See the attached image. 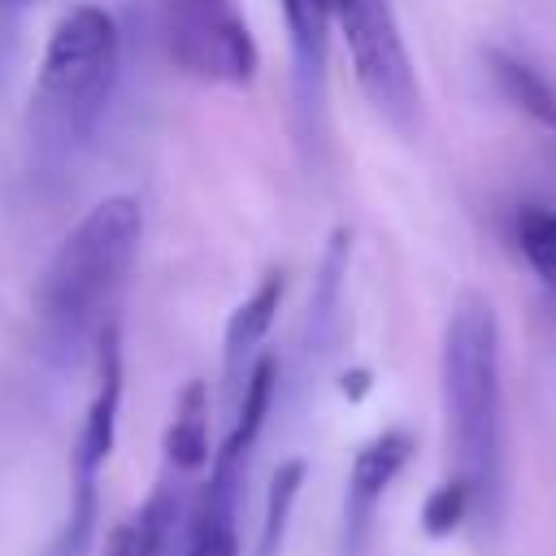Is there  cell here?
<instances>
[{"instance_id": "1", "label": "cell", "mask_w": 556, "mask_h": 556, "mask_svg": "<svg viewBox=\"0 0 556 556\" xmlns=\"http://www.w3.org/2000/svg\"><path fill=\"white\" fill-rule=\"evenodd\" d=\"M439 391L452 478L473 495V526L491 534L504 513V382H500V321L486 295L460 291L443 326Z\"/></svg>"}, {"instance_id": "2", "label": "cell", "mask_w": 556, "mask_h": 556, "mask_svg": "<svg viewBox=\"0 0 556 556\" xmlns=\"http://www.w3.org/2000/svg\"><path fill=\"white\" fill-rule=\"evenodd\" d=\"M117 65L122 35L109 9L74 4L52 26L26 109V148L39 169L56 174L87 152L113 100Z\"/></svg>"}, {"instance_id": "3", "label": "cell", "mask_w": 556, "mask_h": 556, "mask_svg": "<svg viewBox=\"0 0 556 556\" xmlns=\"http://www.w3.org/2000/svg\"><path fill=\"white\" fill-rule=\"evenodd\" d=\"M143 239V208L130 195H109L83 213V222L56 243L35 287V317L43 352L74 361L87 339L100 334L113 291L122 287Z\"/></svg>"}, {"instance_id": "4", "label": "cell", "mask_w": 556, "mask_h": 556, "mask_svg": "<svg viewBox=\"0 0 556 556\" xmlns=\"http://www.w3.org/2000/svg\"><path fill=\"white\" fill-rule=\"evenodd\" d=\"M330 9L356 87L395 130H408L421 113V87L391 0H330Z\"/></svg>"}, {"instance_id": "5", "label": "cell", "mask_w": 556, "mask_h": 556, "mask_svg": "<svg viewBox=\"0 0 556 556\" xmlns=\"http://www.w3.org/2000/svg\"><path fill=\"white\" fill-rule=\"evenodd\" d=\"M161 43L174 70L217 87H248L261 65L239 0H161Z\"/></svg>"}, {"instance_id": "6", "label": "cell", "mask_w": 556, "mask_h": 556, "mask_svg": "<svg viewBox=\"0 0 556 556\" xmlns=\"http://www.w3.org/2000/svg\"><path fill=\"white\" fill-rule=\"evenodd\" d=\"M408 456H413V434L400 426H391V430H382L356 447L352 469H348V491H343V552L348 556H361L369 526H374V513H378L387 486L408 465Z\"/></svg>"}, {"instance_id": "7", "label": "cell", "mask_w": 556, "mask_h": 556, "mask_svg": "<svg viewBox=\"0 0 556 556\" xmlns=\"http://www.w3.org/2000/svg\"><path fill=\"white\" fill-rule=\"evenodd\" d=\"M117 408H122V334L117 321H104L96 334V395L87 404L78 443H74V486H96L113 439H117Z\"/></svg>"}, {"instance_id": "8", "label": "cell", "mask_w": 556, "mask_h": 556, "mask_svg": "<svg viewBox=\"0 0 556 556\" xmlns=\"http://www.w3.org/2000/svg\"><path fill=\"white\" fill-rule=\"evenodd\" d=\"M282 4V22H287V39H291V65H295V91L300 104H317L321 96V74H326V39H330V22L334 9L330 0H278Z\"/></svg>"}, {"instance_id": "9", "label": "cell", "mask_w": 556, "mask_h": 556, "mask_svg": "<svg viewBox=\"0 0 556 556\" xmlns=\"http://www.w3.org/2000/svg\"><path fill=\"white\" fill-rule=\"evenodd\" d=\"M274 387H278V361L274 356H256L243 387H239V404H235V421H230V434L222 439L217 456H213V469H226V473H239L265 417H269V404H274Z\"/></svg>"}, {"instance_id": "10", "label": "cell", "mask_w": 556, "mask_h": 556, "mask_svg": "<svg viewBox=\"0 0 556 556\" xmlns=\"http://www.w3.org/2000/svg\"><path fill=\"white\" fill-rule=\"evenodd\" d=\"M282 269H269L261 282H256V291L230 313V321H226V339H222V356H226V378H230V387L239 391L243 387V365H248V356L261 348V339L269 334V326H274V317H278V304H282Z\"/></svg>"}, {"instance_id": "11", "label": "cell", "mask_w": 556, "mask_h": 556, "mask_svg": "<svg viewBox=\"0 0 556 556\" xmlns=\"http://www.w3.org/2000/svg\"><path fill=\"white\" fill-rule=\"evenodd\" d=\"M235 500H239V473L213 469L208 473V486L200 491V504L191 513L182 556H239Z\"/></svg>"}, {"instance_id": "12", "label": "cell", "mask_w": 556, "mask_h": 556, "mask_svg": "<svg viewBox=\"0 0 556 556\" xmlns=\"http://www.w3.org/2000/svg\"><path fill=\"white\" fill-rule=\"evenodd\" d=\"M178 526V491L169 482H161L104 543L100 556H165L169 539Z\"/></svg>"}, {"instance_id": "13", "label": "cell", "mask_w": 556, "mask_h": 556, "mask_svg": "<svg viewBox=\"0 0 556 556\" xmlns=\"http://www.w3.org/2000/svg\"><path fill=\"white\" fill-rule=\"evenodd\" d=\"M486 74L517 113H526L539 126H556V91L530 61L504 48H486Z\"/></svg>"}, {"instance_id": "14", "label": "cell", "mask_w": 556, "mask_h": 556, "mask_svg": "<svg viewBox=\"0 0 556 556\" xmlns=\"http://www.w3.org/2000/svg\"><path fill=\"white\" fill-rule=\"evenodd\" d=\"M165 456L174 469H204L208 465V387L191 378L178 391L169 430H165Z\"/></svg>"}, {"instance_id": "15", "label": "cell", "mask_w": 556, "mask_h": 556, "mask_svg": "<svg viewBox=\"0 0 556 556\" xmlns=\"http://www.w3.org/2000/svg\"><path fill=\"white\" fill-rule=\"evenodd\" d=\"M513 239H517V252L526 256L530 274L556 300V213L543 204H521L513 217Z\"/></svg>"}, {"instance_id": "16", "label": "cell", "mask_w": 556, "mask_h": 556, "mask_svg": "<svg viewBox=\"0 0 556 556\" xmlns=\"http://www.w3.org/2000/svg\"><path fill=\"white\" fill-rule=\"evenodd\" d=\"M348 252H352V235L348 230H334L330 243H326V256H321V269L313 278V295H308V339L321 343L334 326V313H339V291H343V274H348Z\"/></svg>"}, {"instance_id": "17", "label": "cell", "mask_w": 556, "mask_h": 556, "mask_svg": "<svg viewBox=\"0 0 556 556\" xmlns=\"http://www.w3.org/2000/svg\"><path fill=\"white\" fill-rule=\"evenodd\" d=\"M304 486V460H282L269 478L265 491V517H261V534H256V556H278L282 539H287V521H291V504Z\"/></svg>"}, {"instance_id": "18", "label": "cell", "mask_w": 556, "mask_h": 556, "mask_svg": "<svg viewBox=\"0 0 556 556\" xmlns=\"http://www.w3.org/2000/svg\"><path fill=\"white\" fill-rule=\"evenodd\" d=\"M469 517H473V495H469V486H465L460 478H452V473H447V478L426 495V504H421V530H426L430 539L456 534Z\"/></svg>"}, {"instance_id": "19", "label": "cell", "mask_w": 556, "mask_h": 556, "mask_svg": "<svg viewBox=\"0 0 556 556\" xmlns=\"http://www.w3.org/2000/svg\"><path fill=\"white\" fill-rule=\"evenodd\" d=\"M365 391H369V374H365V369H356V374L343 378V395H348V400H361Z\"/></svg>"}]
</instances>
